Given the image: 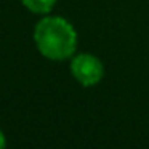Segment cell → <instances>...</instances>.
I'll return each instance as SVG.
<instances>
[{
	"mask_svg": "<svg viewBox=\"0 0 149 149\" xmlns=\"http://www.w3.org/2000/svg\"><path fill=\"white\" fill-rule=\"evenodd\" d=\"M34 40L45 58L64 61L71 58L77 48V34L71 23L59 16H47L37 23Z\"/></svg>",
	"mask_w": 149,
	"mask_h": 149,
	"instance_id": "obj_1",
	"label": "cell"
},
{
	"mask_svg": "<svg viewBox=\"0 0 149 149\" xmlns=\"http://www.w3.org/2000/svg\"><path fill=\"white\" fill-rule=\"evenodd\" d=\"M71 72L74 79L84 87L96 85L104 75L103 63L90 53H80L71 61Z\"/></svg>",
	"mask_w": 149,
	"mask_h": 149,
	"instance_id": "obj_2",
	"label": "cell"
},
{
	"mask_svg": "<svg viewBox=\"0 0 149 149\" xmlns=\"http://www.w3.org/2000/svg\"><path fill=\"white\" fill-rule=\"evenodd\" d=\"M56 0H23V5L37 15H47L53 10Z\"/></svg>",
	"mask_w": 149,
	"mask_h": 149,
	"instance_id": "obj_3",
	"label": "cell"
},
{
	"mask_svg": "<svg viewBox=\"0 0 149 149\" xmlns=\"http://www.w3.org/2000/svg\"><path fill=\"white\" fill-rule=\"evenodd\" d=\"M5 146H7V141H5V135L2 133V130H0V149H5Z\"/></svg>",
	"mask_w": 149,
	"mask_h": 149,
	"instance_id": "obj_4",
	"label": "cell"
}]
</instances>
